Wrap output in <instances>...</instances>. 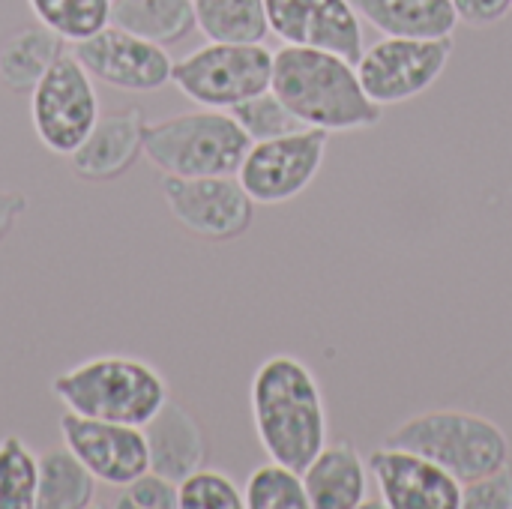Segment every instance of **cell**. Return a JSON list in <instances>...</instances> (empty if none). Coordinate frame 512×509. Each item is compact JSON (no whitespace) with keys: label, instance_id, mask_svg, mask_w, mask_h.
<instances>
[{"label":"cell","instance_id":"9a60e30c","mask_svg":"<svg viewBox=\"0 0 512 509\" xmlns=\"http://www.w3.org/2000/svg\"><path fill=\"white\" fill-rule=\"evenodd\" d=\"M144 117L141 108H126L99 117L90 135L69 153V165L81 180L108 183L123 177L144 153Z\"/></svg>","mask_w":512,"mask_h":509},{"label":"cell","instance_id":"3957f363","mask_svg":"<svg viewBox=\"0 0 512 509\" xmlns=\"http://www.w3.org/2000/svg\"><path fill=\"white\" fill-rule=\"evenodd\" d=\"M54 399L81 417L144 426L156 417V411L171 399L165 375L123 354H105L84 360L51 381Z\"/></svg>","mask_w":512,"mask_h":509},{"label":"cell","instance_id":"d6986e66","mask_svg":"<svg viewBox=\"0 0 512 509\" xmlns=\"http://www.w3.org/2000/svg\"><path fill=\"white\" fill-rule=\"evenodd\" d=\"M63 51L66 39H60L45 24L36 21L21 27L0 45V81L12 93H30Z\"/></svg>","mask_w":512,"mask_h":509},{"label":"cell","instance_id":"8992f818","mask_svg":"<svg viewBox=\"0 0 512 509\" xmlns=\"http://www.w3.org/2000/svg\"><path fill=\"white\" fill-rule=\"evenodd\" d=\"M171 81L201 108L231 111L234 105L270 90L273 51L264 42H207L174 60Z\"/></svg>","mask_w":512,"mask_h":509},{"label":"cell","instance_id":"9c48e42d","mask_svg":"<svg viewBox=\"0 0 512 509\" xmlns=\"http://www.w3.org/2000/svg\"><path fill=\"white\" fill-rule=\"evenodd\" d=\"M162 198L192 237L225 243L249 231L255 219V201L243 189L237 174L210 177H168L162 174Z\"/></svg>","mask_w":512,"mask_h":509},{"label":"cell","instance_id":"603a6c76","mask_svg":"<svg viewBox=\"0 0 512 509\" xmlns=\"http://www.w3.org/2000/svg\"><path fill=\"white\" fill-rule=\"evenodd\" d=\"M27 6L39 24L75 45L111 24L114 0H27Z\"/></svg>","mask_w":512,"mask_h":509},{"label":"cell","instance_id":"2e32d148","mask_svg":"<svg viewBox=\"0 0 512 509\" xmlns=\"http://www.w3.org/2000/svg\"><path fill=\"white\" fill-rule=\"evenodd\" d=\"M300 474L312 509H357L369 498V465L351 441L327 444Z\"/></svg>","mask_w":512,"mask_h":509},{"label":"cell","instance_id":"484cf974","mask_svg":"<svg viewBox=\"0 0 512 509\" xmlns=\"http://www.w3.org/2000/svg\"><path fill=\"white\" fill-rule=\"evenodd\" d=\"M234 120L240 123V129L249 135V141H267V138H279V135H288V132H297L303 129V123L288 111V105L273 93V90H264L240 105L231 108Z\"/></svg>","mask_w":512,"mask_h":509},{"label":"cell","instance_id":"44dd1931","mask_svg":"<svg viewBox=\"0 0 512 509\" xmlns=\"http://www.w3.org/2000/svg\"><path fill=\"white\" fill-rule=\"evenodd\" d=\"M111 24L159 45H174L198 27L192 0H114Z\"/></svg>","mask_w":512,"mask_h":509},{"label":"cell","instance_id":"277c9868","mask_svg":"<svg viewBox=\"0 0 512 509\" xmlns=\"http://www.w3.org/2000/svg\"><path fill=\"white\" fill-rule=\"evenodd\" d=\"M249 147L252 141L234 114L219 108L174 114L144 129V156L168 177L237 174Z\"/></svg>","mask_w":512,"mask_h":509},{"label":"cell","instance_id":"4316f807","mask_svg":"<svg viewBox=\"0 0 512 509\" xmlns=\"http://www.w3.org/2000/svg\"><path fill=\"white\" fill-rule=\"evenodd\" d=\"M177 495H180V509H243V492L237 489V483L222 474V471H210V468H198L192 471L186 480L177 483Z\"/></svg>","mask_w":512,"mask_h":509},{"label":"cell","instance_id":"ffe728a7","mask_svg":"<svg viewBox=\"0 0 512 509\" xmlns=\"http://www.w3.org/2000/svg\"><path fill=\"white\" fill-rule=\"evenodd\" d=\"M96 477L66 447H51L39 456V501L36 509H90L96 504Z\"/></svg>","mask_w":512,"mask_h":509},{"label":"cell","instance_id":"e0dca14e","mask_svg":"<svg viewBox=\"0 0 512 509\" xmlns=\"http://www.w3.org/2000/svg\"><path fill=\"white\" fill-rule=\"evenodd\" d=\"M150 471L180 483L192 471L204 468L207 441L198 420L177 402H165L150 423H144Z\"/></svg>","mask_w":512,"mask_h":509},{"label":"cell","instance_id":"ba28073f","mask_svg":"<svg viewBox=\"0 0 512 509\" xmlns=\"http://www.w3.org/2000/svg\"><path fill=\"white\" fill-rule=\"evenodd\" d=\"M453 57V36L444 39H411L384 36L363 48L357 66L360 84L372 102L402 105L426 93L447 69Z\"/></svg>","mask_w":512,"mask_h":509},{"label":"cell","instance_id":"7a4b0ae2","mask_svg":"<svg viewBox=\"0 0 512 509\" xmlns=\"http://www.w3.org/2000/svg\"><path fill=\"white\" fill-rule=\"evenodd\" d=\"M270 90L312 129L351 132L381 120V105L366 96L357 66L333 51L282 45L273 54Z\"/></svg>","mask_w":512,"mask_h":509},{"label":"cell","instance_id":"7402d4cb","mask_svg":"<svg viewBox=\"0 0 512 509\" xmlns=\"http://www.w3.org/2000/svg\"><path fill=\"white\" fill-rule=\"evenodd\" d=\"M198 30L213 42H261L267 27L264 0H192Z\"/></svg>","mask_w":512,"mask_h":509},{"label":"cell","instance_id":"f1b7e54d","mask_svg":"<svg viewBox=\"0 0 512 509\" xmlns=\"http://www.w3.org/2000/svg\"><path fill=\"white\" fill-rule=\"evenodd\" d=\"M462 509H512V465L465 483Z\"/></svg>","mask_w":512,"mask_h":509},{"label":"cell","instance_id":"4fadbf2b","mask_svg":"<svg viewBox=\"0 0 512 509\" xmlns=\"http://www.w3.org/2000/svg\"><path fill=\"white\" fill-rule=\"evenodd\" d=\"M267 27L285 45L321 48L357 63L363 54V18L351 0H264Z\"/></svg>","mask_w":512,"mask_h":509},{"label":"cell","instance_id":"5b68a950","mask_svg":"<svg viewBox=\"0 0 512 509\" xmlns=\"http://www.w3.org/2000/svg\"><path fill=\"white\" fill-rule=\"evenodd\" d=\"M384 444L405 447L432 459L462 486L510 462V441L504 429L483 414L456 408L417 414L393 429Z\"/></svg>","mask_w":512,"mask_h":509},{"label":"cell","instance_id":"ac0fdd59","mask_svg":"<svg viewBox=\"0 0 512 509\" xmlns=\"http://www.w3.org/2000/svg\"><path fill=\"white\" fill-rule=\"evenodd\" d=\"M363 21H369L384 36L411 39H444L453 36L459 12L453 0H351Z\"/></svg>","mask_w":512,"mask_h":509},{"label":"cell","instance_id":"cb8c5ba5","mask_svg":"<svg viewBox=\"0 0 512 509\" xmlns=\"http://www.w3.org/2000/svg\"><path fill=\"white\" fill-rule=\"evenodd\" d=\"M39 456L18 438L0 441V509H36Z\"/></svg>","mask_w":512,"mask_h":509},{"label":"cell","instance_id":"83f0119b","mask_svg":"<svg viewBox=\"0 0 512 509\" xmlns=\"http://www.w3.org/2000/svg\"><path fill=\"white\" fill-rule=\"evenodd\" d=\"M120 509H177L180 507V495H177V483L156 474V471H144L141 477H135L132 483L120 486Z\"/></svg>","mask_w":512,"mask_h":509},{"label":"cell","instance_id":"7c38bea8","mask_svg":"<svg viewBox=\"0 0 512 509\" xmlns=\"http://www.w3.org/2000/svg\"><path fill=\"white\" fill-rule=\"evenodd\" d=\"M60 438L105 486L120 489L150 471L144 426L108 423L66 411L60 417Z\"/></svg>","mask_w":512,"mask_h":509},{"label":"cell","instance_id":"d4e9b609","mask_svg":"<svg viewBox=\"0 0 512 509\" xmlns=\"http://www.w3.org/2000/svg\"><path fill=\"white\" fill-rule=\"evenodd\" d=\"M243 501L249 509H309L303 474L273 459L249 474Z\"/></svg>","mask_w":512,"mask_h":509},{"label":"cell","instance_id":"8fae6325","mask_svg":"<svg viewBox=\"0 0 512 509\" xmlns=\"http://www.w3.org/2000/svg\"><path fill=\"white\" fill-rule=\"evenodd\" d=\"M72 54L96 81L126 93H156L174 75V60L165 45L129 33L117 24H105L90 39L75 42Z\"/></svg>","mask_w":512,"mask_h":509},{"label":"cell","instance_id":"52a82bcc","mask_svg":"<svg viewBox=\"0 0 512 509\" xmlns=\"http://www.w3.org/2000/svg\"><path fill=\"white\" fill-rule=\"evenodd\" d=\"M93 81L84 63L72 51H63L30 90V123L45 150L69 156L90 135L102 117Z\"/></svg>","mask_w":512,"mask_h":509},{"label":"cell","instance_id":"5bb4252c","mask_svg":"<svg viewBox=\"0 0 512 509\" xmlns=\"http://www.w3.org/2000/svg\"><path fill=\"white\" fill-rule=\"evenodd\" d=\"M381 504L390 509H462V483L432 459L384 444L369 456Z\"/></svg>","mask_w":512,"mask_h":509},{"label":"cell","instance_id":"f546056e","mask_svg":"<svg viewBox=\"0 0 512 509\" xmlns=\"http://www.w3.org/2000/svg\"><path fill=\"white\" fill-rule=\"evenodd\" d=\"M453 6L459 12V21H465L468 27H489L507 18L512 0H453Z\"/></svg>","mask_w":512,"mask_h":509},{"label":"cell","instance_id":"6da1fadb","mask_svg":"<svg viewBox=\"0 0 512 509\" xmlns=\"http://www.w3.org/2000/svg\"><path fill=\"white\" fill-rule=\"evenodd\" d=\"M255 435L273 462L303 471L327 447V408L312 369L276 354L258 366L249 384Z\"/></svg>","mask_w":512,"mask_h":509},{"label":"cell","instance_id":"30bf717a","mask_svg":"<svg viewBox=\"0 0 512 509\" xmlns=\"http://www.w3.org/2000/svg\"><path fill=\"white\" fill-rule=\"evenodd\" d=\"M330 132L303 126L297 132L255 141L237 171L255 204H285L309 189L324 165Z\"/></svg>","mask_w":512,"mask_h":509},{"label":"cell","instance_id":"4dcf8cb0","mask_svg":"<svg viewBox=\"0 0 512 509\" xmlns=\"http://www.w3.org/2000/svg\"><path fill=\"white\" fill-rule=\"evenodd\" d=\"M27 210V195L18 189H0V243L9 237V231L15 228V222L24 216Z\"/></svg>","mask_w":512,"mask_h":509}]
</instances>
